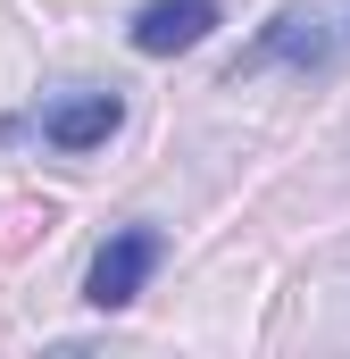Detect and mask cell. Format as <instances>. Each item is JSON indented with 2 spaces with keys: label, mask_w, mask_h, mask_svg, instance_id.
I'll return each mask as SVG.
<instances>
[{
  "label": "cell",
  "mask_w": 350,
  "mask_h": 359,
  "mask_svg": "<svg viewBox=\"0 0 350 359\" xmlns=\"http://www.w3.org/2000/svg\"><path fill=\"white\" fill-rule=\"evenodd\" d=\"M209 34H217V0H150V8H134V50L142 59L200 50Z\"/></svg>",
  "instance_id": "3"
},
{
  "label": "cell",
  "mask_w": 350,
  "mask_h": 359,
  "mask_svg": "<svg viewBox=\"0 0 350 359\" xmlns=\"http://www.w3.org/2000/svg\"><path fill=\"white\" fill-rule=\"evenodd\" d=\"M159 259H167V234H159V226H117V234L92 251V268H84V301L92 309H125V301L159 276Z\"/></svg>",
  "instance_id": "1"
},
{
  "label": "cell",
  "mask_w": 350,
  "mask_h": 359,
  "mask_svg": "<svg viewBox=\"0 0 350 359\" xmlns=\"http://www.w3.org/2000/svg\"><path fill=\"white\" fill-rule=\"evenodd\" d=\"M326 59H334V34H326V17H317L309 0H292V8H275V17H267V34H259V42L234 59V76H242V67H300V76H317Z\"/></svg>",
  "instance_id": "2"
},
{
  "label": "cell",
  "mask_w": 350,
  "mask_h": 359,
  "mask_svg": "<svg viewBox=\"0 0 350 359\" xmlns=\"http://www.w3.org/2000/svg\"><path fill=\"white\" fill-rule=\"evenodd\" d=\"M117 126H125V100H117V92H76V100H59V109L42 117V142H50V151H100Z\"/></svg>",
  "instance_id": "4"
}]
</instances>
